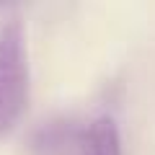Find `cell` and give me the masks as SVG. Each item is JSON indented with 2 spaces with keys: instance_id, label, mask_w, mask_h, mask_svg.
<instances>
[{
  "instance_id": "6da1fadb",
  "label": "cell",
  "mask_w": 155,
  "mask_h": 155,
  "mask_svg": "<svg viewBox=\"0 0 155 155\" xmlns=\"http://www.w3.org/2000/svg\"><path fill=\"white\" fill-rule=\"evenodd\" d=\"M28 101L26 34L18 18L0 26V137L18 124Z\"/></svg>"
},
{
  "instance_id": "7a4b0ae2",
  "label": "cell",
  "mask_w": 155,
  "mask_h": 155,
  "mask_svg": "<svg viewBox=\"0 0 155 155\" xmlns=\"http://www.w3.org/2000/svg\"><path fill=\"white\" fill-rule=\"evenodd\" d=\"M78 155H122L119 127L111 116H96L80 137Z\"/></svg>"
}]
</instances>
